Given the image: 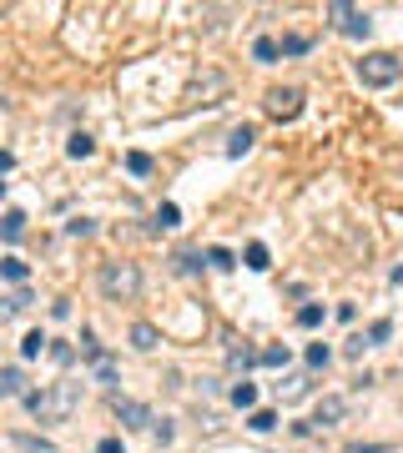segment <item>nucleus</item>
<instances>
[{
    "label": "nucleus",
    "instance_id": "obj_1",
    "mask_svg": "<svg viewBox=\"0 0 403 453\" xmlns=\"http://www.w3.org/2000/svg\"><path fill=\"white\" fill-rule=\"evenodd\" d=\"M20 403H26L35 418H71L76 403H81V388L76 383H56V388H46V393H40V388H26Z\"/></svg>",
    "mask_w": 403,
    "mask_h": 453
},
{
    "label": "nucleus",
    "instance_id": "obj_2",
    "mask_svg": "<svg viewBox=\"0 0 403 453\" xmlns=\"http://www.w3.org/2000/svg\"><path fill=\"white\" fill-rule=\"evenodd\" d=\"M96 283H101V292L111 297V302H132V297L141 292V267L121 257V262H106V267H101Z\"/></svg>",
    "mask_w": 403,
    "mask_h": 453
},
{
    "label": "nucleus",
    "instance_id": "obj_3",
    "mask_svg": "<svg viewBox=\"0 0 403 453\" xmlns=\"http://www.w3.org/2000/svg\"><path fill=\"white\" fill-rule=\"evenodd\" d=\"M353 71H358V81H363V86L384 91V86H393V81L403 76V61H398V56H388V51H368Z\"/></svg>",
    "mask_w": 403,
    "mask_h": 453
},
{
    "label": "nucleus",
    "instance_id": "obj_4",
    "mask_svg": "<svg viewBox=\"0 0 403 453\" xmlns=\"http://www.w3.org/2000/svg\"><path fill=\"white\" fill-rule=\"evenodd\" d=\"M328 15H333V26L343 31V35H353V40L373 31V15H368V10H358V6H348V0H333Z\"/></svg>",
    "mask_w": 403,
    "mask_h": 453
},
{
    "label": "nucleus",
    "instance_id": "obj_5",
    "mask_svg": "<svg viewBox=\"0 0 403 453\" xmlns=\"http://www.w3.org/2000/svg\"><path fill=\"white\" fill-rule=\"evenodd\" d=\"M262 106H267L272 121H298V111H303V91H298V86H272Z\"/></svg>",
    "mask_w": 403,
    "mask_h": 453
},
{
    "label": "nucleus",
    "instance_id": "obj_6",
    "mask_svg": "<svg viewBox=\"0 0 403 453\" xmlns=\"http://www.w3.org/2000/svg\"><path fill=\"white\" fill-rule=\"evenodd\" d=\"M111 408H116V418H121L126 428H152V423H157L146 403H132V398H111Z\"/></svg>",
    "mask_w": 403,
    "mask_h": 453
},
{
    "label": "nucleus",
    "instance_id": "obj_7",
    "mask_svg": "<svg viewBox=\"0 0 403 453\" xmlns=\"http://www.w3.org/2000/svg\"><path fill=\"white\" fill-rule=\"evenodd\" d=\"M343 413H348V403H343V398H323V403H317V413H313V428H333V423H343Z\"/></svg>",
    "mask_w": 403,
    "mask_h": 453
},
{
    "label": "nucleus",
    "instance_id": "obj_8",
    "mask_svg": "<svg viewBox=\"0 0 403 453\" xmlns=\"http://www.w3.org/2000/svg\"><path fill=\"white\" fill-rule=\"evenodd\" d=\"M0 398H26V373L20 368H0Z\"/></svg>",
    "mask_w": 403,
    "mask_h": 453
},
{
    "label": "nucleus",
    "instance_id": "obj_9",
    "mask_svg": "<svg viewBox=\"0 0 403 453\" xmlns=\"http://www.w3.org/2000/svg\"><path fill=\"white\" fill-rule=\"evenodd\" d=\"M157 342H161V333L152 328V322H136V328H132V348H136V353H152Z\"/></svg>",
    "mask_w": 403,
    "mask_h": 453
},
{
    "label": "nucleus",
    "instance_id": "obj_10",
    "mask_svg": "<svg viewBox=\"0 0 403 453\" xmlns=\"http://www.w3.org/2000/svg\"><path fill=\"white\" fill-rule=\"evenodd\" d=\"M0 237H6V242H20V237H26V212H6V217H0Z\"/></svg>",
    "mask_w": 403,
    "mask_h": 453
},
{
    "label": "nucleus",
    "instance_id": "obj_11",
    "mask_svg": "<svg viewBox=\"0 0 403 453\" xmlns=\"http://www.w3.org/2000/svg\"><path fill=\"white\" fill-rule=\"evenodd\" d=\"M152 227H157V232H172V227H182V212H177V202H161V207H157V217H152Z\"/></svg>",
    "mask_w": 403,
    "mask_h": 453
},
{
    "label": "nucleus",
    "instance_id": "obj_12",
    "mask_svg": "<svg viewBox=\"0 0 403 453\" xmlns=\"http://www.w3.org/2000/svg\"><path fill=\"white\" fill-rule=\"evenodd\" d=\"M46 348H51V337H46V333H40V328H35V333H26V337H20V358H40V353H46Z\"/></svg>",
    "mask_w": 403,
    "mask_h": 453
},
{
    "label": "nucleus",
    "instance_id": "obj_13",
    "mask_svg": "<svg viewBox=\"0 0 403 453\" xmlns=\"http://www.w3.org/2000/svg\"><path fill=\"white\" fill-rule=\"evenodd\" d=\"M252 141H258V132H252V126H237V132L227 136V157H242V151H247Z\"/></svg>",
    "mask_w": 403,
    "mask_h": 453
},
{
    "label": "nucleus",
    "instance_id": "obj_14",
    "mask_svg": "<svg viewBox=\"0 0 403 453\" xmlns=\"http://www.w3.org/2000/svg\"><path fill=\"white\" fill-rule=\"evenodd\" d=\"M172 267H177V272H197V267H202V252H197V247H177V252H172Z\"/></svg>",
    "mask_w": 403,
    "mask_h": 453
},
{
    "label": "nucleus",
    "instance_id": "obj_15",
    "mask_svg": "<svg viewBox=\"0 0 403 453\" xmlns=\"http://www.w3.org/2000/svg\"><path fill=\"white\" fill-rule=\"evenodd\" d=\"M0 277H6V283H26L31 267L20 262V257H0Z\"/></svg>",
    "mask_w": 403,
    "mask_h": 453
},
{
    "label": "nucleus",
    "instance_id": "obj_16",
    "mask_svg": "<svg viewBox=\"0 0 403 453\" xmlns=\"http://www.w3.org/2000/svg\"><path fill=\"white\" fill-rule=\"evenodd\" d=\"M323 302H303V308H298V328H323Z\"/></svg>",
    "mask_w": 403,
    "mask_h": 453
},
{
    "label": "nucleus",
    "instance_id": "obj_17",
    "mask_svg": "<svg viewBox=\"0 0 403 453\" xmlns=\"http://www.w3.org/2000/svg\"><path fill=\"white\" fill-rule=\"evenodd\" d=\"M232 403H237V408H258V383H232Z\"/></svg>",
    "mask_w": 403,
    "mask_h": 453
},
{
    "label": "nucleus",
    "instance_id": "obj_18",
    "mask_svg": "<svg viewBox=\"0 0 403 453\" xmlns=\"http://www.w3.org/2000/svg\"><path fill=\"white\" fill-rule=\"evenodd\" d=\"M262 368H287V363H292V353H287V342H278V348H262Z\"/></svg>",
    "mask_w": 403,
    "mask_h": 453
},
{
    "label": "nucleus",
    "instance_id": "obj_19",
    "mask_svg": "<svg viewBox=\"0 0 403 453\" xmlns=\"http://www.w3.org/2000/svg\"><path fill=\"white\" fill-rule=\"evenodd\" d=\"M91 151H96V141H91L86 132H76V136L66 141V157H76V161H81V157H91Z\"/></svg>",
    "mask_w": 403,
    "mask_h": 453
},
{
    "label": "nucleus",
    "instance_id": "obj_20",
    "mask_svg": "<svg viewBox=\"0 0 403 453\" xmlns=\"http://www.w3.org/2000/svg\"><path fill=\"white\" fill-rule=\"evenodd\" d=\"M388 337H393V322H388V317H378L373 328H368V348H384Z\"/></svg>",
    "mask_w": 403,
    "mask_h": 453
},
{
    "label": "nucleus",
    "instance_id": "obj_21",
    "mask_svg": "<svg viewBox=\"0 0 403 453\" xmlns=\"http://www.w3.org/2000/svg\"><path fill=\"white\" fill-rule=\"evenodd\" d=\"M247 428H258V434H267V428H278V413H272V408H252Z\"/></svg>",
    "mask_w": 403,
    "mask_h": 453
},
{
    "label": "nucleus",
    "instance_id": "obj_22",
    "mask_svg": "<svg viewBox=\"0 0 403 453\" xmlns=\"http://www.w3.org/2000/svg\"><path fill=\"white\" fill-rule=\"evenodd\" d=\"M247 267H252V272H267V267H272V257H267L262 242H252V247H247Z\"/></svg>",
    "mask_w": 403,
    "mask_h": 453
},
{
    "label": "nucleus",
    "instance_id": "obj_23",
    "mask_svg": "<svg viewBox=\"0 0 403 453\" xmlns=\"http://www.w3.org/2000/svg\"><path fill=\"white\" fill-rule=\"evenodd\" d=\"M81 358H86L91 368H96V363L106 358V353H101V342H96V333H81Z\"/></svg>",
    "mask_w": 403,
    "mask_h": 453
},
{
    "label": "nucleus",
    "instance_id": "obj_24",
    "mask_svg": "<svg viewBox=\"0 0 403 453\" xmlns=\"http://www.w3.org/2000/svg\"><path fill=\"white\" fill-rule=\"evenodd\" d=\"M126 171H132V177H146V171H152V157H146V151H126Z\"/></svg>",
    "mask_w": 403,
    "mask_h": 453
},
{
    "label": "nucleus",
    "instance_id": "obj_25",
    "mask_svg": "<svg viewBox=\"0 0 403 453\" xmlns=\"http://www.w3.org/2000/svg\"><path fill=\"white\" fill-rule=\"evenodd\" d=\"M252 56H258V66H272V61H278V40H258V46H252Z\"/></svg>",
    "mask_w": 403,
    "mask_h": 453
},
{
    "label": "nucleus",
    "instance_id": "obj_26",
    "mask_svg": "<svg viewBox=\"0 0 403 453\" xmlns=\"http://www.w3.org/2000/svg\"><path fill=\"white\" fill-rule=\"evenodd\" d=\"M207 262L217 267V272H227V267H237V257H232L227 247H207Z\"/></svg>",
    "mask_w": 403,
    "mask_h": 453
},
{
    "label": "nucleus",
    "instance_id": "obj_27",
    "mask_svg": "<svg viewBox=\"0 0 403 453\" xmlns=\"http://www.w3.org/2000/svg\"><path fill=\"white\" fill-rule=\"evenodd\" d=\"M308 46H313L308 35H283V46H278V56H303Z\"/></svg>",
    "mask_w": 403,
    "mask_h": 453
},
{
    "label": "nucleus",
    "instance_id": "obj_28",
    "mask_svg": "<svg viewBox=\"0 0 403 453\" xmlns=\"http://www.w3.org/2000/svg\"><path fill=\"white\" fill-rule=\"evenodd\" d=\"M328 358H333L328 342H313V348H308V368H328Z\"/></svg>",
    "mask_w": 403,
    "mask_h": 453
},
{
    "label": "nucleus",
    "instance_id": "obj_29",
    "mask_svg": "<svg viewBox=\"0 0 403 453\" xmlns=\"http://www.w3.org/2000/svg\"><path fill=\"white\" fill-rule=\"evenodd\" d=\"M258 358H262V353H258V348H247V342H242V348H232V368H252Z\"/></svg>",
    "mask_w": 403,
    "mask_h": 453
},
{
    "label": "nucleus",
    "instance_id": "obj_30",
    "mask_svg": "<svg viewBox=\"0 0 403 453\" xmlns=\"http://www.w3.org/2000/svg\"><path fill=\"white\" fill-rule=\"evenodd\" d=\"M96 383L116 388V363H111V358H101V363H96Z\"/></svg>",
    "mask_w": 403,
    "mask_h": 453
},
{
    "label": "nucleus",
    "instance_id": "obj_31",
    "mask_svg": "<svg viewBox=\"0 0 403 453\" xmlns=\"http://www.w3.org/2000/svg\"><path fill=\"white\" fill-rule=\"evenodd\" d=\"M66 232H71V237H91V232H96V222H91V217H71V222H66Z\"/></svg>",
    "mask_w": 403,
    "mask_h": 453
},
{
    "label": "nucleus",
    "instance_id": "obj_32",
    "mask_svg": "<svg viewBox=\"0 0 403 453\" xmlns=\"http://www.w3.org/2000/svg\"><path fill=\"white\" fill-rule=\"evenodd\" d=\"M51 358L61 363V368H66V363L76 358V348H71V342H51Z\"/></svg>",
    "mask_w": 403,
    "mask_h": 453
},
{
    "label": "nucleus",
    "instance_id": "obj_33",
    "mask_svg": "<svg viewBox=\"0 0 403 453\" xmlns=\"http://www.w3.org/2000/svg\"><path fill=\"white\" fill-rule=\"evenodd\" d=\"M20 448H26V453H51V443L46 438H15Z\"/></svg>",
    "mask_w": 403,
    "mask_h": 453
},
{
    "label": "nucleus",
    "instance_id": "obj_34",
    "mask_svg": "<svg viewBox=\"0 0 403 453\" xmlns=\"http://www.w3.org/2000/svg\"><path fill=\"white\" fill-rule=\"evenodd\" d=\"M6 308H10V312H26V308H31V292H26V287H20V292H15V297L6 302Z\"/></svg>",
    "mask_w": 403,
    "mask_h": 453
},
{
    "label": "nucleus",
    "instance_id": "obj_35",
    "mask_svg": "<svg viewBox=\"0 0 403 453\" xmlns=\"http://www.w3.org/2000/svg\"><path fill=\"white\" fill-rule=\"evenodd\" d=\"M363 348H368V337H348V348H343V353H348V358H363Z\"/></svg>",
    "mask_w": 403,
    "mask_h": 453
},
{
    "label": "nucleus",
    "instance_id": "obj_36",
    "mask_svg": "<svg viewBox=\"0 0 403 453\" xmlns=\"http://www.w3.org/2000/svg\"><path fill=\"white\" fill-rule=\"evenodd\" d=\"M348 453H388V448H384V443H353Z\"/></svg>",
    "mask_w": 403,
    "mask_h": 453
},
{
    "label": "nucleus",
    "instance_id": "obj_37",
    "mask_svg": "<svg viewBox=\"0 0 403 453\" xmlns=\"http://www.w3.org/2000/svg\"><path fill=\"white\" fill-rule=\"evenodd\" d=\"M96 453H121V438H101V443H96Z\"/></svg>",
    "mask_w": 403,
    "mask_h": 453
},
{
    "label": "nucleus",
    "instance_id": "obj_38",
    "mask_svg": "<svg viewBox=\"0 0 403 453\" xmlns=\"http://www.w3.org/2000/svg\"><path fill=\"white\" fill-rule=\"evenodd\" d=\"M10 166H15V157H10V151H0V177H6Z\"/></svg>",
    "mask_w": 403,
    "mask_h": 453
},
{
    "label": "nucleus",
    "instance_id": "obj_39",
    "mask_svg": "<svg viewBox=\"0 0 403 453\" xmlns=\"http://www.w3.org/2000/svg\"><path fill=\"white\" fill-rule=\"evenodd\" d=\"M0 197H6V182H0Z\"/></svg>",
    "mask_w": 403,
    "mask_h": 453
}]
</instances>
